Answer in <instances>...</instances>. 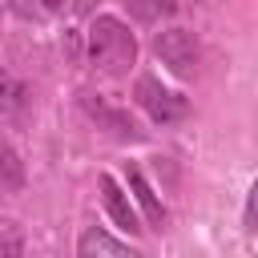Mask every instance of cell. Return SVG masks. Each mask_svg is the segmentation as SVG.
Returning a JSON list of instances; mask_svg holds the SVG:
<instances>
[{
	"label": "cell",
	"mask_w": 258,
	"mask_h": 258,
	"mask_svg": "<svg viewBox=\"0 0 258 258\" xmlns=\"http://www.w3.org/2000/svg\"><path fill=\"white\" fill-rule=\"evenodd\" d=\"M125 4H129V16L141 24H161L177 12V0H125Z\"/></svg>",
	"instance_id": "cell-9"
},
{
	"label": "cell",
	"mask_w": 258,
	"mask_h": 258,
	"mask_svg": "<svg viewBox=\"0 0 258 258\" xmlns=\"http://www.w3.org/2000/svg\"><path fill=\"white\" fill-rule=\"evenodd\" d=\"M73 4H77V8H81V12H89V8H93V4H97V0H73Z\"/></svg>",
	"instance_id": "cell-13"
},
{
	"label": "cell",
	"mask_w": 258,
	"mask_h": 258,
	"mask_svg": "<svg viewBox=\"0 0 258 258\" xmlns=\"http://www.w3.org/2000/svg\"><path fill=\"white\" fill-rule=\"evenodd\" d=\"M133 97H137V105L157 121V125H169V121H181L185 117V97L181 93H173V89H165L157 77H137V89H133Z\"/></svg>",
	"instance_id": "cell-3"
},
{
	"label": "cell",
	"mask_w": 258,
	"mask_h": 258,
	"mask_svg": "<svg viewBox=\"0 0 258 258\" xmlns=\"http://www.w3.org/2000/svg\"><path fill=\"white\" fill-rule=\"evenodd\" d=\"M125 181H129V194L137 198V206H141V214H145V222H149L153 230H161V226H165V206L157 202V194H153V185L145 181V173H141L137 165H129V173H125Z\"/></svg>",
	"instance_id": "cell-6"
},
{
	"label": "cell",
	"mask_w": 258,
	"mask_h": 258,
	"mask_svg": "<svg viewBox=\"0 0 258 258\" xmlns=\"http://www.w3.org/2000/svg\"><path fill=\"white\" fill-rule=\"evenodd\" d=\"M28 105V93H24V85L0 64V117H16L20 109Z\"/></svg>",
	"instance_id": "cell-8"
},
{
	"label": "cell",
	"mask_w": 258,
	"mask_h": 258,
	"mask_svg": "<svg viewBox=\"0 0 258 258\" xmlns=\"http://www.w3.org/2000/svg\"><path fill=\"white\" fill-rule=\"evenodd\" d=\"M101 198H105V210H109V218L121 226V230H129V234H137V230H145L141 226V218H137V210L129 206V198H125V189L109 177V173H101Z\"/></svg>",
	"instance_id": "cell-5"
},
{
	"label": "cell",
	"mask_w": 258,
	"mask_h": 258,
	"mask_svg": "<svg viewBox=\"0 0 258 258\" xmlns=\"http://www.w3.org/2000/svg\"><path fill=\"white\" fill-rule=\"evenodd\" d=\"M81 105H85V113H89L101 129H109L113 137H121V141H137V137H141V129L133 125V117H129V113H121V109H113V105H105L101 97H89V93H85V97H81Z\"/></svg>",
	"instance_id": "cell-4"
},
{
	"label": "cell",
	"mask_w": 258,
	"mask_h": 258,
	"mask_svg": "<svg viewBox=\"0 0 258 258\" xmlns=\"http://www.w3.org/2000/svg\"><path fill=\"white\" fill-rule=\"evenodd\" d=\"M77 254H81V258H93V254H129V242L113 238L109 230L89 226V230L81 234V242H77Z\"/></svg>",
	"instance_id": "cell-7"
},
{
	"label": "cell",
	"mask_w": 258,
	"mask_h": 258,
	"mask_svg": "<svg viewBox=\"0 0 258 258\" xmlns=\"http://www.w3.org/2000/svg\"><path fill=\"white\" fill-rule=\"evenodd\" d=\"M153 52H157V60L169 64V73H177V77H189V73L198 69V56H202L198 36H194L189 28H165V32H157V36H153Z\"/></svg>",
	"instance_id": "cell-2"
},
{
	"label": "cell",
	"mask_w": 258,
	"mask_h": 258,
	"mask_svg": "<svg viewBox=\"0 0 258 258\" xmlns=\"http://www.w3.org/2000/svg\"><path fill=\"white\" fill-rule=\"evenodd\" d=\"M4 4H8L16 16H24V20H32V16L40 12V0H4Z\"/></svg>",
	"instance_id": "cell-11"
},
{
	"label": "cell",
	"mask_w": 258,
	"mask_h": 258,
	"mask_svg": "<svg viewBox=\"0 0 258 258\" xmlns=\"http://www.w3.org/2000/svg\"><path fill=\"white\" fill-rule=\"evenodd\" d=\"M242 222H246V230H258V177H254V185H250V194H246Z\"/></svg>",
	"instance_id": "cell-10"
},
{
	"label": "cell",
	"mask_w": 258,
	"mask_h": 258,
	"mask_svg": "<svg viewBox=\"0 0 258 258\" xmlns=\"http://www.w3.org/2000/svg\"><path fill=\"white\" fill-rule=\"evenodd\" d=\"M89 60H93V69H101V73H109V77L129 73L133 60H137V40H133V32H129L117 16H97V20L89 24Z\"/></svg>",
	"instance_id": "cell-1"
},
{
	"label": "cell",
	"mask_w": 258,
	"mask_h": 258,
	"mask_svg": "<svg viewBox=\"0 0 258 258\" xmlns=\"http://www.w3.org/2000/svg\"><path fill=\"white\" fill-rule=\"evenodd\" d=\"M60 4H64V0H40V8H44V12H56Z\"/></svg>",
	"instance_id": "cell-12"
}]
</instances>
